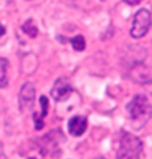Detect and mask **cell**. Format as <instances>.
I'll return each instance as SVG.
<instances>
[{"label":"cell","mask_w":152,"mask_h":159,"mask_svg":"<svg viewBox=\"0 0 152 159\" xmlns=\"http://www.w3.org/2000/svg\"><path fill=\"white\" fill-rule=\"evenodd\" d=\"M151 15L146 9H140L134 16L133 25L131 28V36L135 39H139L145 36L150 26Z\"/></svg>","instance_id":"3957f363"},{"label":"cell","mask_w":152,"mask_h":159,"mask_svg":"<svg viewBox=\"0 0 152 159\" xmlns=\"http://www.w3.org/2000/svg\"><path fill=\"white\" fill-rule=\"evenodd\" d=\"M6 33V29H5V27L0 23V36H2V35H4Z\"/></svg>","instance_id":"7c38bea8"},{"label":"cell","mask_w":152,"mask_h":159,"mask_svg":"<svg viewBox=\"0 0 152 159\" xmlns=\"http://www.w3.org/2000/svg\"><path fill=\"white\" fill-rule=\"evenodd\" d=\"M35 101V87L31 83H25L21 86L19 95V105L21 113H27L32 109Z\"/></svg>","instance_id":"5b68a950"},{"label":"cell","mask_w":152,"mask_h":159,"mask_svg":"<svg viewBox=\"0 0 152 159\" xmlns=\"http://www.w3.org/2000/svg\"><path fill=\"white\" fill-rule=\"evenodd\" d=\"M22 30L31 38H35L38 34V27L35 25L32 20H28L25 22V25H22Z\"/></svg>","instance_id":"30bf717a"},{"label":"cell","mask_w":152,"mask_h":159,"mask_svg":"<svg viewBox=\"0 0 152 159\" xmlns=\"http://www.w3.org/2000/svg\"><path fill=\"white\" fill-rule=\"evenodd\" d=\"M71 43L74 50L78 52H82L85 49V40L83 35H77L71 39Z\"/></svg>","instance_id":"8fae6325"},{"label":"cell","mask_w":152,"mask_h":159,"mask_svg":"<svg viewBox=\"0 0 152 159\" xmlns=\"http://www.w3.org/2000/svg\"><path fill=\"white\" fill-rule=\"evenodd\" d=\"M87 129V118L83 116H75L69 119L68 131L73 137H79Z\"/></svg>","instance_id":"8992f818"},{"label":"cell","mask_w":152,"mask_h":159,"mask_svg":"<svg viewBox=\"0 0 152 159\" xmlns=\"http://www.w3.org/2000/svg\"><path fill=\"white\" fill-rule=\"evenodd\" d=\"M131 76L134 81L139 84L150 83V80H151L150 71H148L147 67L143 64L136 65L131 71Z\"/></svg>","instance_id":"52a82bcc"},{"label":"cell","mask_w":152,"mask_h":159,"mask_svg":"<svg viewBox=\"0 0 152 159\" xmlns=\"http://www.w3.org/2000/svg\"><path fill=\"white\" fill-rule=\"evenodd\" d=\"M40 104H41L42 108V113L39 116L34 114V122H35V128L36 130H41L43 129V127L45 125L43 118L47 115V111H49V99L46 96L42 95L41 98H40Z\"/></svg>","instance_id":"ba28073f"},{"label":"cell","mask_w":152,"mask_h":159,"mask_svg":"<svg viewBox=\"0 0 152 159\" xmlns=\"http://www.w3.org/2000/svg\"><path fill=\"white\" fill-rule=\"evenodd\" d=\"M8 67L9 61L4 57H0V89L6 87L8 84Z\"/></svg>","instance_id":"9c48e42d"},{"label":"cell","mask_w":152,"mask_h":159,"mask_svg":"<svg viewBox=\"0 0 152 159\" xmlns=\"http://www.w3.org/2000/svg\"><path fill=\"white\" fill-rule=\"evenodd\" d=\"M73 92V85L67 77H60L55 81L51 94L53 99L57 102H64L70 98Z\"/></svg>","instance_id":"277c9868"},{"label":"cell","mask_w":152,"mask_h":159,"mask_svg":"<svg viewBox=\"0 0 152 159\" xmlns=\"http://www.w3.org/2000/svg\"><path fill=\"white\" fill-rule=\"evenodd\" d=\"M94 159H105V158H104V157H96Z\"/></svg>","instance_id":"4fadbf2b"},{"label":"cell","mask_w":152,"mask_h":159,"mask_svg":"<svg viewBox=\"0 0 152 159\" xmlns=\"http://www.w3.org/2000/svg\"><path fill=\"white\" fill-rule=\"evenodd\" d=\"M28 1H29V0H28Z\"/></svg>","instance_id":"9a60e30c"},{"label":"cell","mask_w":152,"mask_h":159,"mask_svg":"<svg viewBox=\"0 0 152 159\" xmlns=\"http://www.w3.org/2000/svg\"><path fill=\"white\" fill-rule=\"evenodd\" d=\"M142 150V143L132 134H124L116 153V159H140Z\"/></svg>","instance_id":"7a4b0ae2"},{"label":"cell","mask_w":152,"mask_h":159,"mask_svg":"<svg viewBox=\"0 0 152 159\" xmlns=\"http://www.w3.org/2000/svg\"><path fill=\"white\" fill-rule=\"evenodd\" d=\"M30 159H34V158H30Z\"/></svg>","instance_id":"5bb4252c"},{"label":"cell","mask_w":152,"mask_h":159,"mask_svg":"<svg viewBox=\"0 0 152 159\" xmlns=\"http://www.w3.org/2000/svg\"><path fill=\"white\" fill-rule=\"evenodd\" d=\"M151 107L148 98L143 94H138L127 105V113L136 129L145 125L150 116Z\"/></svg>","instance_id":"6da1fadb"}]
</instances>
